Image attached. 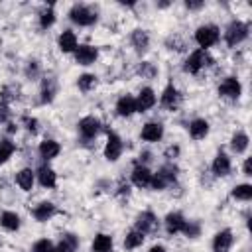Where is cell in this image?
<instances>
[{"instance_id":"7a4b0ae2","label":"cell","mask_w":252,"mask_h":252,"mask_svg":"<svg viewBox=\"0 0 252 252\" xmlns=\"http://www.w3.org/2000/svg\"><path fill=\"white\" fill-rule=\"evenodd\" d=\"M69 20L73 24L85 28V26H93L98 20V14H96V10H93L87 4H73L69 10Z\"/></svg>"},{"instance_id":"ffe728a7","label":"cell","mask_w":252,"mask_h":252,"mask_svg":"<svg viewBox=\"0 0 252 252\" xmlns=\"http://www.w3.org/2000/svg\"><path fill=\"white\" fill-rule=\"evenodd\" d=\"M55 213H57V209H55V205H53V203H49V201L39 203V205L32 211V215H33V219H35L37 222H47Z\"/></svg>"},{"instance_id":"7c38bea8","label":"cell","mask_w":252,"mask_h":252,"mask_svg":"<svg viewBox=\"0 0 252 252\" xmlns=\"http://www.w3.org/2000/svg\"><path fill=\"white\" fill-rule=\"evenodd\" d=\"M232 230L230 228H224V230H219L213 238V252H228L230 246H232Z\"/></svg>"},{"instance_id":"d590c367","label":"cell","mask_w":252,"mask_h":252,"mask_svg":"<svg viewBox=\"0 0 252 252\" xmlns=\"http://www.w3.org/2000/svg\"><path fill=\"white\" fill-rule=\"evenodd\" d=\"M53 248H55V244H53L51 240H47V238H39V240L33 242L32 252H53Z\"/></svg>"},{"instance_id":"9a60e30c","label":"cell","mask_w":252,"mask_h":252,"mask_svg":"<svg viewBox=\"0 0 252 252\" xmlns=\"http://www.w3.org/2000/svg\"><path fill=\"white\" fill-rule=\"evenodd\" d=\"M134 112H136V98L132 94H122L116 100V114L122 116V118H128Z\"/></svg>"},{"instance_id":"e575fe53","label":"cell","mask_w":252,"mask_h":252,"mask_svg":"<svg viewBox=\"0 0 252 252\" xmlns=\"http://www.w3.org/2000/svg\"><path fill=\"white\" fill-rule=\"evenodd\" d=\"M55 24V12H53V6H47L45 10H41V14H39V26L43 28V30H47V28H51Z\"/></svg>"},{"instance_id":"484cf974","label":"cell","mask_w":252,"mask_h":252,"mask_svg":"<svg viewBox=\"0 0 252 252\" xmlns=\"http://www.w3.org/2000/svg\"><path fill=\"white\" fill-rule=\"evenodd\" d=\"M130 39H132V45H134V49L138 53H144L148 49V45H150V35H148L146 30H134Z\"/></svg>"},{"instance_id":"44dd1931","label":"cell","mask_w":252,"mask_h":252,"mask_svg":"<svg viewBox=\"0 0 252 252\" xmlns=\"http://www.w3.org/2000/svg\"><path fill=\"white\" fill-rule=\"evenodd\" d=\"M163 222H165V230H167V234H177V232L183 230L187 219H185L181 213H169V215L165 217Z\"/></svg>"},{"instance_id":"52a82bcc","label":"cell","mask_w":252,"mask_h":252,"mask_svg":"<svg viewBox=\"0 0 252 252\" xmlns=\"http://www.w3.org/2000/svg\"><path fill=\"white\" fill-rule=\"evenodd\" d=\"M122 148H124V144H122L120 136L114 134V132H108V138H106V144H104V158L108 161H116L122 156Z\"/></svg>"},{"instance_id":"7bdbcfd3","label":"cell","mask_w":252,"mask_h":252,"mask_svg":"<svg viewBox=\"0 0 252 252\" xmlns=\"http://www.w3.org/2000/svg\"><path fill=\"white\" fill-rule=\"evenodd\" d=\"M203 6H205L203 0H187V2H185V8H189V10H199V8H203Z\"/></svg>"},{"instance_id":"bcb514c9","label":"cell","mask_w":252,"mask_h":252,"mask_svg":"<svg viewBox=\"0 0 252 252\" xmlns=\"http://www.w3.org/2000/svg\"><path fill=\"white\" fill-rule=\"evenodd\" d=\"M242 169H244V175H252V171H250V159H246V161H244Z\"/></svg>"},{"instance_id":"7402d4cb","label":"cell","mask_w":252,"mask_h":252,"mask_svg":"<svg viewBox=\"0 0 252 252\" xmlns=\"http://www.w3.org/2000/svg\"><path fill=\"white\" fill-rule=\"evenodd\" d=\"M209 134V122L205 118H195L189 122V136L193 140H203Z\"/></svg>"},{"instance_id":"ab89813d","label":"cell","mask_w":252,"mask_h":252,"mask_svg":"<svg viewBox=\"0 0 252 252\" xmlns=\"http://www.w3.org/2000/svg\"><path fill=\"white\" fill-rule=\"evenodd\" d=\"M37 73H39V65L35 61H30L28 67H26V75L28 77H37Z\"/></svg>"},{"instance_id":"74e56055","label":"cell","mask_w":252,"mask_h":252,"mask_svg":"<svg viewBox=\"0 0 252 252\" xmlns=\"http://www.w3.org/2000/svg\"><path fill=\"white\" fill-rule=\"evenodd\" d=\"M140 73H142L144 77H148V79H150V77H154V75H156V67H154L152 63H148V61H146V63H142V65H140Z\"/></svg>"},{"instance_id":"2e32d148","label":"cell","mask_w":252,"mask_h":252,"mask_svg":"<svg viewBox=\"0 0 252 252\" xmlns=\"http://www.w3.org/2000/svg\"><path fill=\"white\" fill-rule=\"evenodd\" d=\"M140 136L146 142H159L163 138V126L159 122H148V124L142 126Z\"/></svg>"},{"instance_id":"6da1fadb","label":"cell","mask_w":252,"mask_h":252,"mask_svg":"<svg viewBox=\"0 0 252 252\" xmlns=\"http://www.w3.org/2000/svg\"><path fill=\"white\" fill-rule=\"evenodd\" d=\"M175 179H177V167H175L173 163H165V165H161V167L158 169V173H154L152 183H150V189L161 191V189L173 185Z\"/></svg>"},{"instance_id":"83f0119b","label":"cell","mask_w":252,"mask_h":252,"mask_svg":"<svg viewBox=\"0 0 252 252\" xmlns=\"http://www.w3.org/2000/svg\"><path fill=\"white\" fill-rule=\"evenodd\" d=\"M0 226H2L4 230L14 232V230L20 228V217H18L16 213H12V211H4V213L0 215Z\"/></svg>"},{"instance_id":"b9f144b4","label":"cell","mask_w":252,"mask_h":252,"mask_svg":"<svg viewBox=\"0 0 252 252\" xmlns=\"http://www.w3.org/2000/svg\"><path fill=\"white\" fill-rule=\"evenodd\" d=\"M167 159H175L177 156H179V146H169L167 150H165V154H163Z\"/></svg>"},{"instance_id":"4dcf8cb0","label":"cell","mask_w":252,"mask_h":252,"mask_svg":"<svg viewBox=\"0 0 252 252\" xmlns=\"http://www.w3.org/2000/svg\"><path fill=\"white\" fill-rule=\"evenodd\" d=\"M144 238H146V234H142L140 230L132 228V230H130V232L126 234V238H124V248H128V250H134V248L142 246Z\"/></svg>"},{"instance_id":"836d02e7","label":"cell","mask_w":252,"mask_h":252,"mask_svg":"<svg viewBox=\"0 0 252 252\" xmlns=\"http://www.w3.org/2000/svg\"><path fill=\"white\" fill-rule=\"evenodd\" d=\"M77 87H79L83 93H89L91 89L96 87V77L91 75V73H85V75H81V77L77 79Z\"/></svg>"},{"instance_id":"ac0fdd59","label":"cell","mask_w":252,"mask_h":252,"mask_svg":"<svg viewBox=\"0 0 252 252\" xmlns=\"http://www.w3.org/2000/svg\"><path fill=\"white\" fill-rule=\"evenodd\" d=\"M152 177H154V173L148 169V165H136L134 171H132V183L136 187H142V189L144 187H150Z\"/></svg>"},{"instance_id":"3957f363","label":"cell","mask_w":252,"mask_h":252,"mask_svg":"<svg viewBox=\"0 0 252 252\" xmlns=\"http://www.w3.org/2000/svg\"><path fill=\"white\" fill-rule=\"evenodd\" d=\"M248 32H250L248 24H244V22H240V20H232V22L226 26V30H224V41H226V45H228V47L240 45V43L248 37Z\"/></svg>"},{"instance_id":"f35d334b","label":"cell","mask_w":252,"mask_h":252,"mask_svg":"<svg viewBox=\"0 0 252 252\" xmlns=\"http://www.w3.org/2000/svg\"><path fill=\"white\" fill-rule=\"evenodd\" d=\"M8 118H10V106H8V102L0 100V124L8 122Z\"/></svg>"},{"instance_id":"277c9868","label":"cell","mask_w":252,"mask_h":252,"mask_svg":"<svg viewBox=\"0 0 252 252\" xmlns=\"http://www.w3.org/2000/svg\"><path fill=\"white\" fill-rule=\"evenodd\" d=\"M220 37V30L215 26V24H205V26H199L197 32H195V41L199 45V49H209L213 47Z\"/></svg>"},{"instance_id":"603a6c76","label":"cell","mask_w":252,"mask_h":252,"mask_svg":"<svg viewBox=\"0 0 252 252\" xmlns=\"http://www.w3.org/2000/svg\"><path fill=\"white\" fill-rule=\"evenodd\" d=\"M16 183H18L20 189L32 191V187H33V183H35V171H32L30 167L20 169V171L16 173Z\"/></svg>"},{"instance_id":"30bf717a","label":"cell","mask_w":252,"mask_h":252,"mask_svg":"<svg viewBox=\"0 0 252 252\" xmlns=\"http://www.w3.org/2000/svg\"><path fill=\"white\" fill-rule=\"evenodd\" d=\"M156 93H154V89H150V87H144L140 93H138V96H136V112H146V110H150L154 104H156Z\"/></svg>"},{"instance_id":"cb8c5ba5","label":"cell","mask_w":252,"mask_h":252,"mask_svg":"<svg viewBox=\"0 0 252 252\" xmlns=\"http://www.w3.org/2000/svg\"><path fill=\"white\" fill-rule=\"evenodd\" d=\"M79 248V236H75L73 232H65L61 236V242L55 244L53 252H75Z\"/></svg>"},{"instance_id":"f546056e","label":"cell","mask_w":252,"mask_h":252,"mask_svg":"<svg viewBox=\"0 0 252 252\" xmlns=\"http://www.w3.org/2000/svg\"><path fill=\"white\" fill-rule=\"evenodd\" d=\"M55 91H57L55 81H53L51 77L43 79V83H41V102H43V104H45V102H51L53 96H55Z\"/></svg>"},{"instance_id":"5bb4252c","label":"cell","mask_w":252,"mask_h":252,"mask_svg":"<svg viewBox=\"0 0 252 252\" xmlns=\"http://www.w3.org/2000/svg\"><path fill=\"white\" fill-rule=\"evenodd\" d=\"M211 169H213V173H215L217 177H226V175L230 173V169H232L230 158H228L226 154L219 152V154L215 156V159H213V165H211Z\"/></svg>"},{"instance_id":"ee69618b","label":"cell","mask_w":252,"mask_h":252,"mask_svg":"<svg viewBox=\"0 0 252 252\" xmlns=\"http://www.w3.org/2000/svg\"><path fill=\"white\" fill-rule=\"evenodd\" d=\"M150 159H152V154H150V152H142V154H140V163H142V161H150Z\"/></svg>"},{"instance_id":"9c48e42d","label":"cell","mask_w":252,"mask_h":252,"mask_svg":"<svg viewBox=\"0 0 252 252\" xmlns=\"http://www.w3.org/2000/svg\"><path fill=\"white\" fill-rule=\"evenodd\" d=\"M98 57V49L94 45H77L75 49V61L79 65H93Z\"/></svg>"},{"instance_id":"60d3db41","label":"cell","mask_w":252,"mask_h":252,"mask_svg":"<svg viewBox=\"0 0 252 252\" xmlns=\"http://www.w3.org/2000/svg\"><path fill=\"white\" fill-rule=\"evenodd\" d=\"M24 122H26V128H28L32 134H35V132H37V120H35V118L26 116V118H24Z\"/></svg>"},{"instance_id":"8fae6325","label":"cell","mask_w":252,"mask_h":252,"mask_svg":"<svg viewBox=\"0 0 252 252\" xmlns=\"http://www.w3.org/2000/svg\"><path fill=\"white\" fill-rule=\"evenodd\" d=\"M156 226H158V217L152 213V211H144V213H140L138 215V219H136V230H140L142 234H148V232H152V230H156Z\"/></svg>"},{"instance_id":"d4e9b609","label":"cell","mask_w":252,"mask_h":252,"mask_svg":"<svg viewBox=\"0 0 252 252\" xmlns=\"http://www.w3.org/2000/svg\"><path fill=\"white\" fill-rule=\"evenodd\" d=\"M37 152H39V156H41L43 159H53V158H57V156H59L61 146H59L55 140H43V142L39 144Z\"/></svg>"},{"instance_id":"d6986e66","label":"cell","mask_w":252,"mask_h":252,"mask_svg":"<svg viewBox=\"0 0 252 252\" xmlns=\"http://www.w3.org/2000/svg\"><path fill=\"white\" fill-rule=\"evenodd\" d=\"M57 45H59V49L63 53H75V49H77V35H75V32H71V30L61 32L59 37H57Z\"/></svg>"},{"instance_id":"1f68e13d","label":"cell","mask_w":252,"mask_h":252,"mask_svg":"<svg viewBox=\"0 0 252 252\" xmlns=\"http://www.w3.org/2000/svg\"><path fill=\"white\" fill-rule=\"evenodd\" d=\"M14 152H16L14 142H12L10 138H2V140H0V165L6 163V161L12 158Z\"/></svg>"},{"instance_id":"ba28073f","label":"cell","mask_w":252,"mask_h":252,"mask_svg":"<svg viewBox=\"0 0 252 252\" xmlns=\"http://www.w3.org/2000/svg\"><path fill=\"white\" fill-rule=\"evenodd\" d=\"M79 132H81V136L85 138V140H91V138H94L98 132H100V120L96 118V116H85V118H81L79 120Z\"/></svg>"},{"instance_id":"f6af8a7d","label":"cell","mask_w":252,"mask_h":252,"mask_svg":"<svg viewBox=\"0 0 252 252\" xmlns=\"http://www.w3.org/2000/svg\"><path fill=\"white\" fill-rule=\"evenodd\" d=\"M148 252H167V250H165V246H161V244H156V246H152Z\"/></svg>"},{"instance_id":"4316f807","label":"cell","mask_w":252,"mask_h":252,"mask_svg":"<svg viewBox=\"0 0 252 252\" xmlns=\"http://www.w3.org/2000/svg\"><path fill=\"white\" fill-rule=\"evenodd\" d=\"M248 144H250V138L246 132H236L232 138H230V148L234 154H244L248 150Z\"/></svg>"},{"instance_id":"8992f818","label":"cell","mask_w":252,"mask_h":252,"mask_svg":"<svg viewBox=\"0 0 252 252\" xmlns=\"http://www.w3.org/2000/svg\"><path fill=\"white\" fill-rule=\"evenodd\" d=\"M219 94L222 98H228V100H236L240 94H242V85L236 77H226L220 85H219Z\"/></svg>"},{"instance_id":"e0dca14e","label":"cell","mask_w":252,"mask_h":252,"mask_svg":"<svg viewBox=\"0 0 252 252\" xmlns=\"http://www.w3.org/2000/svg\"><path fill=\"white\" fill-rule=\"evenodd\" d=\"M35 177H37L39 185L45 187V189H53L57 185V175L49 165H39L37 171H35Z\"/></svg>"},{"instance_id":"5b68a950","label":"cell","mask_w":252,"mask_h":252,"mask_svg":"<svg viewBox=\"0 0 252 252\" xmlns=\"http://www.w3.org/2000/svg\"><path fill=\"white\" fill-rule=\"evenodd\" d=\"M209 65H213L211 55H209L205 49H195V51L185 59L183 69H185L187 73H191V75H197L203 67H209Z\"/></svg>"},{"instance_id":"f1b7e54d","label":"cell","mask_w":252,"mask_h":252,"mask_svg":"<svg viewBox=\"0 0 252 252\" xmlns=\"http://www.w3.org/2000/svg\"><path fill=\"white\" fill-rule=\"evenodd\" d=\"M112 244H114L112 242V236L100 232L93 240V252H112Z\"/></svg>"},{"instance_id":"4fadbf2b","label":"cell","mask_w":252,"mask_h":252,"mask_svg":"<svg viewBox=\"0 0 252 252\" xmlns=\"http://www.w3.org/2000/svg\"><path fill=\"white\" fill-rule=\"evenodd\" d=\"M179 100H181V94L173 85H167L163 89V93H161V98H159L161 106L167 108V110H175L179 106Z\"/></svg>"},{"instance_id":"d6a6232c","label":"cell","mask_w":252,"mask_h":252,"mask_svg":"<svg viewBox=\"0 0 252 252\" xmlns=\"http://www.w3.org/2000/svg\"><path fill=\"white\" fill-rule=\"evenodd\" d=\"M232 197L236 201H250L252 199V185L250 183H240L232 189Z\"/></svg>"},{"instance_id":"8d00e7d4","label":"cell","mask_w":252,"mask_h":252,"mask_svg":"<svg viewBox=\"0 0 252 252\" xmlns=\"http://www.w3.org/2000/svg\"><path fill=\"white\" fill-rule=\"evenodd\" d=\"M187 238H197L199 234H201V226L195 222V220H187L185 222V226H183V230H181Z\"/></svg>"}]
</instances>
